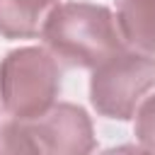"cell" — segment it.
Wrapping results in <instances>:
<instances>
[{
    "label": "cell",
    "mask_w": 155,
    "mask_h": 155,
    "mask_svg": "<svg viewBox=\"0 0 155 155\" xmlns=\"http://www.w3.org/2000/svg\"><path fill=\"white\" fill-rule=\"evenodd\" d=\"M41 39L61 61L92 70L124 51V39L111 10L92 2L56 5L41 24Z\"/></svg>",
    "instance_id": "6da1fadb"
},
{
    "label": "cell",
    "mask_w": 155,
    "mask_h": 155,
    "mask_svg": "<svg viewBox=\"0 0 155 155\" xmlns=\"http://www.w3.org/2000/svg\"><path fill=\"white\" fill-rule=\"evenodd\" d=\"M58 90L61 70L46 48H15L0 61V102L17 121H36L51 111Z\"/></svg>",
    "instance_id": "7a4b0ae2"
},
{
    "label": "cell",
    "mask_w": 155,
    "mask_h": 155,
    "mask_svg": "<svg viewBox=\"0 0 155 155\" xmlns=\"http://www.w3.org/2000/svg\"><path fill=\"white\" fill-rule=\"evenodd\" d=\"M155 87V56L119 51L92 70L90 102L97 114L126 121Z\"/></svg>",
    "instance_id": "3957f363"
},
{
    "label": "cell",
    "mask_w": 155,
    "mask_h": 155,
    "mask_svg": "<svg viewBox=\"0 0 155 155\" xmlns=\"http://www.w3.org/2000/svg\"><path fill=\"white\" fill-rule=\"evenodd\" d=\"M29 128L39 140L41 155H92L97 145L87 111L68 102L53 104Z\"/></svg>",
    "instance_id": "277c9868"
},
{
    "label": "cell",
    "mask_w": 155,
    "mask_h": 155,
    "mask_svg": "<svg viewBox=\"0 0 155 155\" xmlns=\"http://www.w3.org/2000/svg\"><path fill=\"white\" fill-rule=\"evenodd\" d=\"M116 24L133 51L155 56V0H119Z\"/></svg>",
    "instance_id": "5b68a950"
},
{
    "label": "cell",
    "mask_w": 155,
    "mask_h": 155,
    "mask_svg": "<svg viewBox=\"0 0 155 155\" xmlns=\"http://www.w3.org/2000/svg\"><path fill=\"white\" fill-rule=\"evenodd\" d=\"M56 5L58 0H0V34L5 39L36 36Z\"/></svg>",
    "instance_id": "8992f818"
},
{
    "label": "cell",
    "mask_w": 155,
    "mask_h": 155,
    "mask_svg": "<svg viewBox=\"0 0 155 155\" xmlns=\"http://www.w3.org/2000/svg\"><path fill=\"white\" fill-rule=\"evenodd\" d=\"M0 155H41L39 140L22 121L0 124Z\"/></svg>",
    "instance_id": "52a82bcc"
},
{
    "label": "cell",
    "mask_w": 155,
    "mask_h": 155,
    "mask_svg": "<svg viewBox=\"0 0 155 155\" xmlns=\"http://www.w3.org/2000/svg\"><path fill=\"white\" fill-rule=\"evenodd\" d=\"M136 138L140 148L155 155V94L145 97L136 109Z\"/></svg>",
    "instance_id": "ba28073f"
},
{
    "label": "cell",
    "mask_w": 155,
    "mask_h": 155,
    "mask_svg": "<svg viewBox=\"0 0 155 155\" xmlns=\"http://www.w3.org/2000/svg\"><path fill=\"white\" fill-rule=\"evenodd\" d=\"M99 155H150L145 148L140 145H131V143H124V145H116V148H107L102 150Z\"/></svg>",
    "instance_id": "9c48e42d"
}]
</instances>
